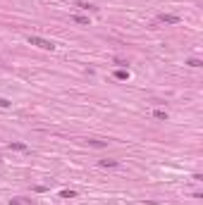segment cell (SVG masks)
<instances>
[{
	"mask_svg": "<svg viewBox=\"0 0 203 205\" xmlns=\"http://www.w3.org/2000/svg\"><path fill=\"white\" fill-rule=\"evenodd\" d=\"M72 19H74L77 24H88V17H81V14H74Z\"/></svg>",
	"mask_w": 203,
	"mask_h": 205,
	"instance_id": "52a82bcc",
	"label": "cell"
},
{
	"mask_svg": "<svg viewBox=\"0 0 203 205\" xmlns=\"http://www.w3.org/2000/svg\"><path fill=\"white\" fill-rule=\"evenodd\" d=\"M158 19H160L162 24H179V17H177V14H160Z\"/></svg>",
	"mask_w": 203,
	"mask_h": 205,
	"instance_id": "7a4b0ae2",
	"label": "cell"
},
{
	"mask_svg": "<svg viewBox=\"0 0 203 205\" xmlns=\"http://www.w3.org/2000/svg\"><path fill=\"white\" fill-rule=\"evenodd\" d=\"M77 193L74 191H62V198H74Z\"/></svg>",
	"mask_w": 203,
	"mask_h": 205,
	"instance_id": "8fae6325",
	"label": "cell"
},
{
	"mask_svg": "<svg viewBox=\"0 0 203 205\" xmlns=\"http://www.w3.org/2000/svg\"><path fill=\"white\" fill-rule=\"evenodd\" d=\"M10 105H12V102L7 100V98H0V107H10Z\"/></svg>",
	"mask_w": 203,
	"mask_h": 205,
	"instance_id": "30bf717a",
	"label": "cell"
},
{
	"mask_svg": "<svg viewBox=\"0 0 203 205\" xmlns=\"http://www.w3.org/2000/svg\"><path fill=\"white\" fill-rule=\"evenodd\" d=\"M186 64H189V67H201V60H196V57H191V60L186 62Z\"/></svg>",
	"mask_w": 203,
	"mask_h": 205,
	"instance_id": "9c48e42d",
	"label": "cell"
},
{
	"mask_svg": "<svg viewBox=\"0 0 203 205\" xmlns=\"http://www.w3.org/2000/svg\"><path fill=\"white\" fill-rule=\"evenodd\" d=\"M98 164H101V167H117L120 162H117V160H101Z\"/></svg>",
	"mask_w": 203,
	"mask_h": 205,
	"instance_id": "3957f363",
	"label": "cell"
},
{
	"mask_svg": "<svg viewBox=\"0 0 203 205\" xmlns=\"http://www.w3.org/2000/svg\"><path fill=\"white\" fill-rule=\"evenodd\" d=\"M27 41H29V45H36L41 50H55V43L48 41V38H41V36H27Z\"/></svg>",
	"mask_w": 203,
	"mask_h": 205,
	"instance_id": "6da1fadb",
	"label": "cell"
},
{
	"mask_svg": "<svg viewBox=\"0 0 203 205\" xmlns=\"http://www.w3.org/2000/svg\"><path fill=\"white\" fill-rule=\"evenodd\" d=\"M153 117H156V119H167V112H165V110H156Z\"/></svg>",
	"mask_w": 203,
	"mask_h": 205,
	"instance_id": "5b68a950",
	"label": "cell"
},
{
	"mask_svg": "<svg viewBox=\"0 0 203 205\" xmlns=\"http://www.w3.org/2000/svg\"><path fill=\"white\" fill-rule=\"evenodd\" d=\"M10 148H14V150H29L24 143H17V141H12V143H10Z\"/></svg>",
	"mask_w": 203,
	"mask_h": 205,
	"instance_id": "277c9868",
	"label": "cell"
},
{
	"mask_svg": "<svg viewBox=\"0 0 203 205\" xmlns=\"http://www.w3.org/2000/svg\"><path fill=\"white\" fill-rule=\"evenodd\" d=\"M88 145H93V148H105L108 141H88Z\"/></svg>",
	"mask_w": 203,
	"mask_h": 205,
	"instance_id": "8992f818",
	"label": "cell"
},
{
	"mask_svg": "<svg viewBox=\"0 0 203 205\" xmlns=\"http://www.w3.org/2000/svg\"><path fill=\"white\" fill-rule=\"evenodd\" d=\"M115 76H117V79H129V72H124V69H117Z\"/></svg>",
	"mask_w": 203,
	"mask_h": 205,
	"instance_id": "ba28073f",
	"label": "cell"
}]
</instances>
